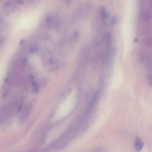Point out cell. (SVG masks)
<instances>
[{
	"label": "cell",
	"instance_id": "obj_1",
	"mask_svg": "<svg viewBox=\"0 0 152 152\" xmlns=\"http://www.w3.org/2000/svg\"><path fill=\"white\" fill-rule=\"evenodd\" d=\"M99 95V91H97L96 93H95L94 96H93V98L91 100L88 106V108L86 110V113H89L90 112L92 109H93V107H94L95 106V103L96 102L97 100L98 97Z\"/></svg>",
	"mask_w": 152,
	"mask_h": 152
},
{
	"label": "cell",
	"instance_id": "obj_2",
	"mask_svg": "<svg viewBox=\"0 0 152 152\" xmlns=\"http://www.w3.org/2000/svg\"><path fill=\"white\" fill-rule=\"evenodd\" d=\"M134 145H135V149L137 152L140 151L143 148L144 143L139 137H137L135 138Z\"/></svg>",
	"mask_w": 152,
	"mask_h": 152
},
{
	"label": "cell",
	"instance_id": "obj_3",
	"mask_svg": "<svg viewBox=\"0 0 152 152\" xmlns=\"http://www.w3.org/2000/svg\"><path fill=\"white\" fill-rule=\"evenodd\" d=\"M46 22L48 24H51L53 23V19L51 17L49 16L46 19Z\"/></svg>",
	"mask_w": 152,
	"mask_h": 152
}]
</instances>
